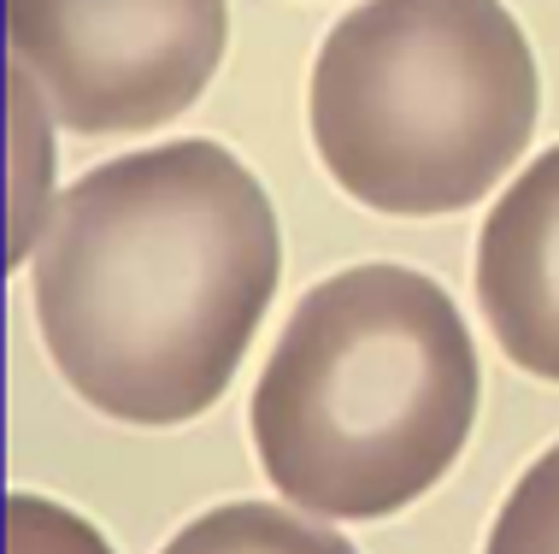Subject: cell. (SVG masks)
I'll use <instances>...</instances> for the list:
<instances>
[{"label": "cell", "instance_id": "obj_5", "mask_svg": "<svg viewBox=\"0 0 559 554\" xmlns=\"http://www.w3.org/2000/svg\"><path fill=\"white\" fill-rule=\"evenodd\" d=\"M477 307L512 366L559 384V148H548L483 224Z\"/></svg>", "mask_w": 559, "mask_h": 554}, {"label": "cell", "instance_id": "obj_6", "mask_svg": "<svg viewBox=\"0 0 559 554\" xmlns=\"http://www.w3.org/2000/svg\"><path fill=\"white\" fill-rule=\"evenodd\" d=\"M159 554H354V543L319 519L283 514L265 502H230L183 526Z\"/></svg>", "mask_w": 559, "mask_h": 554}, {"label": "cell", "instance_id": "obj_7", "mask_svg": "<svg viewBox=\"0 0 559 554\" xmlns=\"http://www.w3.org/2000/svg\"><path fill=\"white\" fill-rule=\"evenodd\" d=\"M483 554H559V443L536 455L495 514Z\"/></svg>", "mask_w": 559, "mask_h": 554}, {"label": "cell", "instance_id": "obj_4", "mask_svg": "<svg viewBox=\"0 0 559 554\" xmlns=\"http://www.w3.org/2000/svg\"><path fill=\"white\" fill-rule=\"evenodd\" d=\"M12 71L78 137L159 130L201 101L230 0H7Z\"/></svg>", "mask_w": 559, "mask_h": 554}, {"label": "cell", "instance_id": "obj_2", "mask_svg": "<svg viewBox=\"0 0 559 554\" xmlns=\"http://www.w3.org/2000/svg\"><path fill=\"white\" fill-rule=\"evenodd\" d=\"M483 372L448 290L347 266L300 295L253 389L265 478L319 519H389L448 478Z\"/></svg>", "mask_w": 559, "mask_h": 554}, {"label": "cell", "instance_id": "obj_1", "mask_svg": "<svg viewBox=\"0 0 559 554\" xmlns=\"http://www.w3.org/2000/svg\"><path fill=\"white\" fill-rule=\"evenodd\" d=\"M283 272L260 177L218 142L107 160L59 195L36 248V325L95 413L201 419L236 378Z\"/></svg>", "mask_w": 559, "mask_h": 554}, {"label": "cell", "instance_id": "obj_8", "mask_svg": "<svg viewBox=\"0 0 559 554\" xmlns=\"http://www.w3.org/2000/svg\"><path fill=\"white\" fill-rule=\"evenodd\" d=\"M7 554H112L88 519L66 514L59 502L12 496L7 502Z\"/></svg>", "mask_w": 559, "mask_h": 554}, {"label": "cell", "instance_id": "obj_3", "mask_svg": "<svg viewBox=\"0 0 559 554\" xmlns=\"http://www.w3.org/2000/svg\"><path fill=\"white\" fill-rule=\"evenodd\" d=\"M536 54L501 0H366L312 59L324 172L371 213L483 201L536 130Z\"/></svg>", "mask_w": 559, "mask_h": 554}]
</instances>
